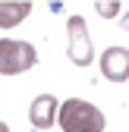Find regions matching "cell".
<instances>
[{"label":"cell","instance_id":"obj_1","mask_svg":"<svg viewBox=\"0 0 129 132\" xmlns=\"http://www.w3.org/2000/svg\"><path fill=\"white\" fill-rule=\"evenodd\" d=\"M57 126L63 132H104L107 120H104V113L94 107V104L79 101V97H69V101L60 104Z\"/></svg>","mask_w":129,"mask_h":132},{"label":"cell","instance_id":"obj_2","mask_svg":"<svg viewBox=\"0 0 129 132\" xmlns=\"http://www.w3.org/2000/svg\"><path fill=\"white\" fill-rule=\"evenodd\" d=\"M38 63V51L28 41H16V38H0V72L3 76H19L28 72Z\"/></svg>","mask_w":129,"mask_h":132},{"label":"cell","instance_id":"obj_3","mask_svg":"<svg viewBox=\"0 0 129 132\" xmlns=\"http://www.w3.org/2000/svg\"><path fill=\"white\" fill-rule=\"evenodd\" d=\"M94 57V47H91V35L85 28L82 16H72L69 19V60L76 66H88Z\"/></svg>","mask_w":129,"mask_h":132},{"label":"cell","instance_id":"obj_4","mask_svg":"<svg viewBox=\"0 0 129 132\" xmlns=\"http://www.w3.org/2000/svg\"><path fill=\"white\" fill-rule=\"evenodd\" d=\"M101 72L107 82H126L129 79V51L126 47H107L101 54Z\"/></svg>","mask_w":129,"mask_h":132},{"label":"cell","instance_id":"obj_5","mask_svg":"<svg viewBox=\"0 0 129 132\" xmlns=\"http://www.w3.org/2000/svg\"><path fill=\"white\" fill-rule=\"evenodd\" d=\"M57 113H60V101L54 94H38L35 101H31L28 107V123L35 129H47L57 123Z\"/></svg>","mask_w":129,"mask_h":132},{"label":"cell","instance_id":"obj_6","mask_svg":"<svg viewBox=\"0 0 129 132\" xmlns=\"http://www.w3.org/2000/svg\"><path fill=\"white\" fill-rule=\"evenodd\" d=\"M31 13V3H25V0H0V28H13V25H19L25 22V16Z\"/></svg>","mask_w":129,"mask_h":132},{"label":"cell","instance_id":"obj_7","mask_svg":"<svg viewBox=\"0 0 129 132\" xmlns=\"http://www.w3.org/2000/svg\"><path fill=\"white\" fill-rule=\"evenodd\" d=\"M98 13L101 16H117L120 13V3H98Z\"/></svg>","mask_w":129,"mask_h":132},{"label":"cell","instance_id":"obj_8","mask_svg":"<svg viewBox=\"0 0 129 132\" xmlns=\"http://www.w3.org/2000/svg\"><path fill=\"white\" fill-rule=\"evenodd\" d=\"M120 25H123V28H126V31H129V13H126V16H123V22H120Z\"/></svg>","mask_w":129,"mask_h":132},{"label":"cell","instance_id":"obj_9","mask_svg":"<svg viewBox=\"0 0 129 132\" xmlns=\"http://www.w3.org/2000/svg\"><path fill=\"white\" fill-rule=\"evenodd\" d=\"M0 132H10V129H6V123H0Z\"/></svg>","mask_w":129,"mask_h":132}]
</instances>
